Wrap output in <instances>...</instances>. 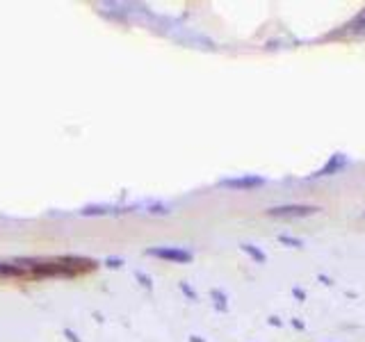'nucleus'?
<instances>
[{
  "mask_svg": "<svg viewBox=\"0 0 365 342\" xmlns=\"http://www.w3.org/2000/svg\"><path fill=\"white\" fill-rule=\"evenodd\" d=\"M260 185H265V178H260V176H238V178H226V181H222V188L240 190V192H249V190L260 188Z\"/></svg>",
  "mask_w": 365,
  "mask_h": 342,
  "instance_id": "obj_1",
  "label": "nucleus"
},
{
  "mask_svg": "<svg viewBox=\"0 0 365 342\" xmlns=\"http://www.w3.org/2000/svg\"><path fill=\"white\" fill-rule=\"evenodd\" d=\"M155 258H162V260H172V262H190L192 260V253L185 251V249H176V246H165V249H151L149 251Z\"/></svg>",
  "mask_w": 365,
  "mask_h": 342,
  "instance_id": "obj_2",
  "label": "nucleus"
},
{
  "mask_svg": "<svg viewBox=\"0 0 365 342\" xmlns=\"http://www.w3.org/2000/svg\"><path fill=\"white\" fill-rule=\"evenodd\" d=\"M313 213H317V208L313 206H281L267 210L269 217H308Z\"/></svg>",
  "mask_w": 365,
  "mask_h": 342,
  "instance_id": "obj_3",
  "label": "nucleus"
},
{
  "mask_svg": "<svg viewBox=\"0 0 365 342\" xmlns=\"http://www.w3.org/2000/svg\"><path fill=\"white\" fill-rule=\"evenodd\" d=\"M347 167V158L343 153H336L331 155V160L324 165L320 171H317V176H331V174H338V171H343Z\"/></svg>",
  "mask_w": 365,
  "mask_h": 342,
  "instance_id": "obj_4",
  "label": "nucleus"
},
{
  "mask_svg": "<svg viewBox=\"0 0 365 342\" xmlns=\"http://www.w3.org/2000/svg\"><path fill=\"white\" fill-rule=\"evenodd\" d=\"M19 276H28V271L19 262H0V278H19Z\"/></svg>",
  "mask_w": 365,
  "mask_h": 342,
  "instance_id": "obj_5",
  "label": "nucleus"
},
{
  "mask_svg": "<svg viewBox=\"0 0 365 342\" xmlns=\"http://www.w3.org/2000/svg\"><path fill=\"white\" fill-rule=\"evenodd\" d=\"M349 28H352V33H365V10L354 19V23Z\"/></svg>",
  "mask_w": 365,
  "mask_h": 342,
  "instance_id": "obj_6",
  "label": "nucleus"
},
{
  "mask_svg": "<svg viewBox=\"0 0 365 342\" xmlns=\"http://www.w3.org/2000/svg\"><path fill=\"white\" fill-rule=\"evenodd\" d=\"M242 249H244L247 253L251 255V258H256L258 262H265V253H262V251H258V249H256V246H251V244H242Z\"/></svg>",
  "mask_w": 365,
  "mask_h": 342,
  "instance_id": "obj_7",
  "label": "nucleus"
}]
</instances>
